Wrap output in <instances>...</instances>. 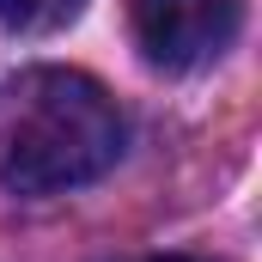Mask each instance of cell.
<instances>
[{"label": "cell", "mask_w": 262, "mask_h": 262, "mask_svg": "<svg viewBox=\"0 0 262 262\" xmlns=\"http://www.w3.org/2000/svg\"><path fill=\"white\" fill-rule=\"evenodd\" d=\"M116 98L73 67H31L0 85V189L12 195H61L98 183L122 159Z\"/></svg>", "instance_id": "obj_1"}, {"label": "cell", "mask_w": 262, "mask_h": 262, "mask_svg": "<svg viewBox=\"0 0 262 262\" xmlns=\"http://www.w3.org/2000/svg\"><path fill=\"white\" fill-rule=\"evenodd\" d=\"M134 43L165 73H189L213 61L238 37V0H128Z\"/></svg>", "instance_id": "obj_2"}, {"label": "cell", "mask_w": 262, "mask_h": 262, "mask_svg": "<svg viewBox=\"0 0 262 262\" xmlns=\"http://www.w3.org/2000/svg\"><path fill=\"white\" fill-rule=\"evenodd\" d=\"M85 0H0V25L12 31H61Z\"/></svg>", "instance_id": "obj_3"}, {"label": "cell", "mask_w": 262, "mask_h": 262, "mask_svg": "<svg viewBox=\"0 0 262 262\" xmlns=\"http://www.w3.org/2000/svg\"><path fill=\"white\" fill-rule=\"evenodd\" d=\"M159 262H207V256H159Z\"/></svg>", "instance_id": "obj_4"}]
</instances>
